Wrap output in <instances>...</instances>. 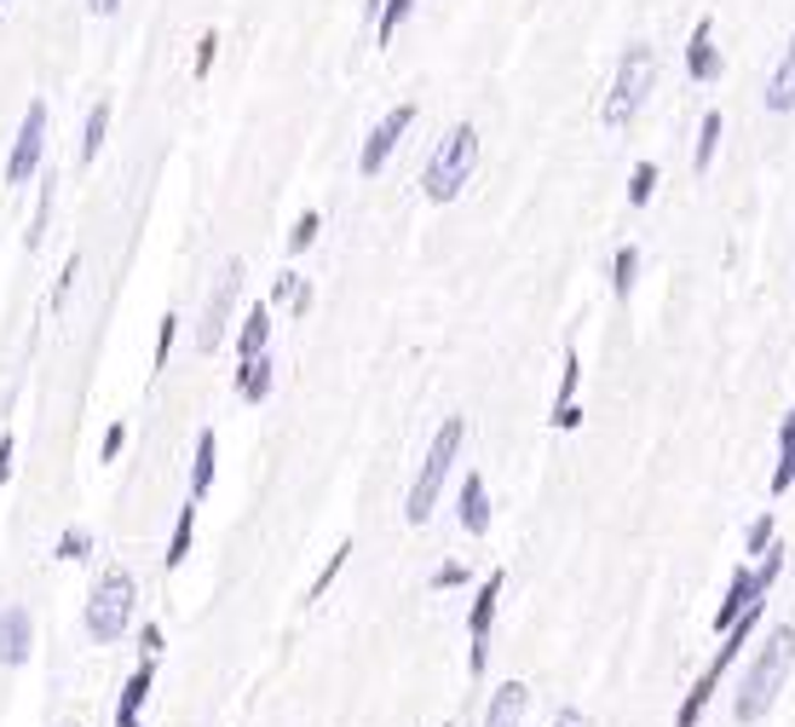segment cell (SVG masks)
<instances>
[{"instance_id": "1", "label": "cell", "mask_w": 795, "mask_h": 727, "mask_svg": "<svg viewBox=\"0 0 795 727\" xmlns=\"http://www.w3.org/2000/svg\"><path fill=\"white\" fill-rule=\"evenodd\" d=\"M789 664H795V630H789V623H773L766 641H761V653L750 659V670H743V682H738L732 716L738 721H761L766 710H773V698L784 693Z\"/></svg>"}, {"instance_id": "2", "label": "cell", "mask_w": 795, "mask_h": 727, "mask_svg": "<svg viewBox=\"0 0 795 727\" xmlns=\"http://www.w3.org/2000/svg\"><path fill=\"white\" fill-rule=\"evenodd\" d=\"M473 168H479V128H473V121H455V128L439 139V150L427 157L421 191L432 196V203H455V196L468 191Z\"/></svg>"}, {"instance_id": "3", "label": "cell", "mask_w": 795, "mask_h": 727, "mask_svg": "<svg viewBox=\"0 0 795 727\" xmlns=\"http://www.w3.org/2000/svg\"><path fill=\"white\" fill-rule=\"evenodd\" d=\"M461 439H468V421L444 416V428L432 434V445H427V462H421V473H416V485H409V503H404V520H409V525H427V520H432V509H439V491H444L450 468H455V457H461Z\"/></svg>"}, {"instance_id": "4", "label": "cell", "mask_w": 795, "mask_h": 727, "mask_svg": "<svg viewBox=\"0 0 795 727\" xmlns=\"http://www.w3.org/2000/svg\"><path fill=\"white\" fill-rule=\"evenodd\" d=\"M133 607H139V584H133V571H121V566L98 571V584H93V595H87V612H82L87 635H93L98 646L121 641V635H127V623H133Z\"/></svg>"}, {"instance_id": "5", "label": "cell", "mask_w": 795, "mask_h": 727, "mask_svg": "<svg viewBox=\"0 0 795 727\" xmlns=\"http://www.w3.org/2000/svg\"><path fill=\"white\" fill-rule=\"evenodd\" d=\"M652 82H657V53L646 41H634L623 53V64H617V82H611V93H605V110H600L605 128H629V121L640 116V105H646Z\"/></svg>"}, {"instance_id": "6", "label": "cell", "mask_w": 795, "mask_h": 727, "mask_svg": "<svg viewBox=\"0 0 795 727\" xmlns=\"http://www.w3.org/2000/svg\"><path fill=\"white\" fill-rule=\"evenodd\" d=\"M237 289H243V260H225L219 278L208 289V300H202V323H196V346L202 353H214V346L225 341V323H230V307H237Z\"/></svg>"}, {"instance_id": "7", "label": "cell", "mask_w": 795, "mask_h": 727, "mask_svg": "<svg viewBox=\"0 0 795 727\" xmlns=\"http://www.w3.org/2000/svg\"><path fill=\"white\" fill-rule=\"evenodd\" d=\"M41 150H46V105L35 98V105L23 110V128L12 139V157H7V180L12 185H30L41 173Z\"/></svg>"}, {"instance_id": "8", "label": "cell", "mask_w": 795, "mask_h": 727, "mask_svg": "<svg viewBox=\"0 0 795 727\" xmlns=\"http://www.w3.org/2000/svg\"><path fill=\"white\" fill-rule=\"evenodd\" d=\"M416 128V105H398V110H387L375 121V133L364 139V150H357V173H364V180H375L380 168H387V157L398 150V139Z\"/></svg>"}, {"instance_id": "9", "label": "cell", "mask_w": 795, "mask_h": 727, "mask_svg": "<svg viewBox=\"0 0 795 727\" xmlns=\"http://www.w3.org/2000/svg\"><path fill=\"white\" fill-rule=\"evenodd\" d=\"M496 595H502V571H491V584L479 589V600H473V612H468V670L479 675L484 670V641H491V618H496Z\"/></svg>"}, {"instance_id": "10", "label": "cell", "mask_w": 795, "mask_h": 727, "mask_svg": "<svg viewBox=\"0 0 795 727\" xmlns=\"http://www.w3.org/2000/svg\"><path fill=\"white\" fill-rule=\"evenodd\" d=\"M30 641H35L30 612H23V607H7V612H0V664L18 670L23 659H30Z\"/></svg>"}, {"instance_id": "11", "label": "cell", "mask_w": 795, "mask_h": 727, "mask_svg": "<svg viewBox=\"0 0 795 727\" xmlns=\"http://www.w3.org/2000/svg\"><path fill=\"white\" fill-rule=\"evenodd\" d=\"M577 375H582V359H577V346H566V364H559V393H554V428L559 434H571L582 410H577Z\"/></svg>"}, {"instance_id": "12", "label": "cell", "mask_w": 795, "mask_h": 727, "mask_svg": "<svg viewBox=\"0 0 795 727\" xmlns=\"http://www.w3.org/2000/svg\"><path fill=\"white\" fill-rule=\"evenodd\" d=\"M686 75H691V82H715V75H721V53H715V23L709 18H698V30H691Z\"/></svg>"}, {"instance_id": "13", "label": "cell", "mask_w": 795, "mask_h": 727, "mask_svg": "<svg viewBox=\"0 0 795 727\" xmlns=\"http://www.w3.org/2000/svg\"><path fill=\"white\" fill-rule=\"evenodd\" d=\"M150 682H157V659H144L133 675H127L121 705H116V727H139V716H144V698H150Z\"/></svg>"}, {"instance_id": "14", "label": "cell", "mask_w": 795, "mask_h": 727, "mask_svg": "<svg viewBox=\"0 0 795 727\" xmlns=\"http://www.w3.org/2000/svg\"><path fill=\"white\" fill-rule=\"evenodd\" d=\"M525 705H530V687H525V682H502V687L491 693L484 727H519V721H525Z\"/></svg>"}, {"instance_id": "15", "label": "cell", "mask_w": 795, "mask_h": 727, "mask_svg": "<svg viewBox=\"0 0 795 727\" xmlns=\"http://www.w3.org/2000/svg\"><path fill=\"white\" fill-rule=\"evenodd\" d=\"M766 110H795V35H789V46H784V58H778V70L766 75Z\"/></svg>"}, {"instance_id": "16", "label": "cell", "mask_w": 795, "mask_h": 727, "mask_svg": "<svg viewBox=\"0 0 795 727\" xmlns=\"http://www.w3.org/2000/svg\"><path fill=\"white\" fill-rule=\"evenodd\" d=\"M461 525H468L473 537L491 532V503H484V480H479V473L461 480Z\"/></svg>"}, {"instance_id": "17", "label": "cell", "mask_w": 795, "mask_h": 727, "mask_svg": "<svg viewBox=\"0 0 795 727\" xmlns=\"http://www.w3.org/2000/svg\"><path fill=\"white\" fill-rule=\"evenodd\" d=\"M214 462H219V439H214V428H202L196 434V462H191V496H208Z\"/></svg>"}, {"instance_id": "18", "label": "cell", "mask_w": 795, "mask_h": 727, "mask_svg": "<svg viewBox=\"0 0 795 727\" xmlns=\"http://www.w3.org/2000/svg\"><path fill=\"white\" fill-rule=\"evenodd\" d=\"M715 687H721V670H703L698 682H691V693H686V705L675 710V727H698V716L709 710V698H715Z\"/></svg>"}, {"instance_id": "19", "label": "cell", "mask_w": 795, "mask_h": 727, "mask_svg": "<svg viewBox=\"0 0 795 727\" xmlns=\"http://www.w3.org/2000/svg\"><path fill=\"white\" fill-rule=\"evenodd\" d=\"M237 393L248 398V405H266V393H271V359H266V353L243 359V370H237Z\"/></svg>"}, {"instance_id": "20", "label": "cell", "mask_w": 795, "mask_h": 727, "mask_svg": "<svg viewBox=\"0 0 795 727\" xmlns=\"http://www.w3.org/2000/svg\"><path fill=\"white\" fill-rule=\"evenodd\" d=\"M795 485V405L778 428V468H773V491H789Z\"/></svg>"}, {"instance_id": "21", "label": "cell", "mask_w": 795, "mask_h": 727, "mask_svg": "<svg viewBox=\"0 0 795 727\" xmlns=\"http://www.w3.org/2000/svg\"><path fill=\"white\" fill-rule=\"evenodd\" d=\"M105 133H110V98H98L87 110V128H82V162H93L105 150Z\"/></svg>"}, {"instance_id": "22", "label": "cell", "mask_w": 795, "mask_h": 727, "mask_svg": "<svg viewBox=\"0 0 795 727\" xmlns=\"http://www.w3.org/2000/svg\"><path fill=\"white\" fill-rule=\"evenodd\" d=\"M266 341H271V312L266 307H254L248 323H243V341H237V353L254 359V353H266Z\"/></svg>"}, {"instance_id": "23", "label": "cell", "mask_w": 795, "mask_h": 727, "mask_svg": "<svg viewBox=\"0 0 795 727\" xmlns=\"http://www.w3.org/2000/svg\"><path fill=\"white\" fill-rule=\"evenodd\" d=\"M191 537H196V496L179 509V525H173V543H168V566H179L191 555Z\"/></svg>"}, {"instance_id": "24", "label": "cell", "mask_w": 795, "mask_h": 727, "mask_svg": "<svg viewBox=\"0 0 795 727\" xmlns=\"http://www.w3.org/2000/svg\"><path fill=\"white\" fill-rule=\"evenodd\" d=\"M715 145H721V110H709V116H703V128H698V150H691V168H698V173H709Z\"/></svg>"}, {"instance_id": "25", "label": "cell", "mask_w": 795, "mask_h": 727, "mask_svg": "<svg viewBox=\"0 0 795 727\" xmlns=\"http://www.w3.org/2000/svg\"><path fill=\"white\" fill-rule=\"evenodd\" d=\"M409 12H416V0H387V7H380V18H375V41L387 46L404 23H409Z\"/></svg>"}, {"instance_id": "26", "label": "cell", "mask_w": 795, "mask_h": 727, "mask_svg": "<svg viewBox=\"0 0 795 727\" xmlns=\"http://www.w3.org/2000/svg\"><path fill=\"white\" fill-rule=\"evenodd\" d=\"M634 278H640V248H634V243H623V248H617V260H611V289H617V295L629 300Z\"/></svg>"}, {"instance_id": "27", "label": "cell", "mask_w": 795, "mask_h": 727, "mask_svg": "<svg viewBox=\"0 0 795 727\" xmlns=\"http://www.w3.org/2000/svg\"><path fill=\"white\" fill-rule=\"evenodd\" d=\"M53 203H58V180L46 173L41 180V203H35V220H30V248H41V237H46V220H53Z\"/></svg>"}, {"instance_id": "28", "label": "cell", "mask_w": 795, "mask_h": 727, "mask_svg": "<svg viewBox=\"0 0 795 727\" xmlns=\"http://www.w3.org/2000/svg\"><path fill=\"white\" fill-rule=\"evenodd\" d=\"M652 191H657V168H652V162H640V168H634V180H629V203H634V209H646V203H652Z\"/></svg>"}, {"instance_id": "29", "label": "cell", "mask_w": 795, "mask_h": 727, "mask_svg": "<svg viewBox=\"0 0 795 727\" xmlns=\"http://www.w3.org/2000/svg\"><path fill=\"white\" fill-rule=\"evenodd\" d=\"M346 555H352V543H341V548H335V555H329V566L318 571V584H312V595H305V600H323V595H329V584H335V578H341V566H346Z\"/></svg>"}, {"instance_id": "30", "label": "cell", "mask_w": 795, "mask_h": 727, "mask_svg": "<svg viewBox=\"0 0 795 727\" xmlns=\"http://www.w3.org/2000/svg\"><path fill=\"white\" fill-rule=\"evenodd\" d=\"M773 537H778L773 514H761V520L750 525V537H743V548H750V555H766V548H773Z\"/></svg>"}, {"instance_id": "31", "label": "cell", "mask_w": 795, "mask_h": 727, "mask_svg": "<svg viewBox=\"0 0 795 727\" xmlns=\"http://www.w3.org/2000/svg\"><path fill=\"white\" fill-rule=\"evenodd\" d=\"M87 548H93V532H64L58 537V560H87Z\"/></svg>"}, {"instance_id": "32", "label": "cell", "mask_w": 795, "mask_h": 727, "mask_svg": "<svg viewBox=\"0 0 795 727\" xmlns=\"http://www.w3.org/2000/svg\"><path fill=\"white\" fill-rule=\"evenodd\" d=\"M173 335H179V318L168 312V318H162V330H157V359H150V364H157V370H168V353H173Z\"/></svg>"}, {"instance_id": "33", "label": "cell", "mask_w": 795, "mask_h": 727, "mask_svg": "<svg viewBox=\"0 0 795 727\" xmlns=\"http://www.w3.org/2000/svg\"><path fill=\"white\" fill-rule=\"evenodd\" d=\"M461 584H468V566H461V560H450V566L432 571V589H461Z\"/></svg>"}, {"instance_id": "34", "label": "cell", "mask_w": 795, "mask_h": 727, "mask_svg": "<svg viewBox=\"0 0 795 727\" xmlns=\"http://www.w3.org/2000/svg\"><path fill=\"white\" fill-rule=\"evenodd\" d=\"M214 53H219V35L208 30V35H202V41H196V82H202V75H208V70H214Z\"/></svg>"}, {"instance_id": "35", "label": "cell", "mask_w": 795, "mask_h": 727, "mask_svg": "<svg viewBox=\"0 0 795 727\" xmlns=\"http://www.w3.org/2000/svg\"><path fill=\"white\" fill-rule=\"evenodd\" d=\"M318 237V214L312 209H305L300 220H294V232H289V248H305V243H312Z\"/></svg>"}, {"instance_id": "36", "label": "cell", "mask_w": 795, "mask_h": 727, "mask_svg": "<svg viewBox=\"0 0 795 727\" xmlns=\"http://www.w3.org/2000/svg\"><path fill=\"white\" fill-rule=\"evenodd\" d=\"M121 445H127V428L116 421V428H105V445H98V457H105V462H116V457H121Z\"/></svg>"}, {"instance_id": "37", "label": "cell", "mask_w": 795, "mask_h": 727, "mask_svg": "<svg viewBox=\"0 0 795 727\" xmlns=\"http://www.w3.org/2000/svg\"><path fill=\"white\" fill-rule=\"evenodd\" d=\"M12 457H18V439H12V434H0V485L12 480Z\"/></svg>"}, {"instance_id": "38", "label": "cell", "mask_w": 795, "mask_h": 727, "mask_svg": "<svg viewBox=\"0 0 795 727\" xmlns=\"http://www.w3.org/2000/svg\"><path fill=\"white\" fill-rule=\"evenodd\" d=\"M139 653H144V659L162 653V630H157V623H144V630H139Z\"/></svg>"}, {"instance_id": "39", "label": "cell", "mask_w": 795, "mask_h": 727, "mask_svg": "<svg viewBox=\"0 0 795 727\" xmlns=\"http://www.w3.org/2000/svg\"><path fill=\"white\" fill-rule=\"evenodd\" d=\"M554 727H588V716H582V710H571V705H566V710H559V716H554Z\"/></svg>"}, {"instance_id": "40", "label": "cell", "mask_w": 795, "mask_h": 727, "mask_svg": "<svg viewBox=\"0 0 795 727\" xmlns=\"http://www.w3.org/2000/svg\"><path fill=\"white\" fill-rule=\"evenodd\" d=\"M87 7H93V12H98V18H110V12H116V7H121V0H87Z\"/></svg>"}, {"instance_id": "41", "label": "cell", "mask_w": 795, "mask_h": 727, "mask_svg": "<svg viewBox=\"0 0 795 727\" xmlns=\"http://www.w3.org/2000/svg\"><path fill=\"white\" fill-rule=\"evenodd\" d=\"M364 7H369V12H375V18H380V7H387V0H364Z\"/></svg>"}, {"instance_id": "42", "label": "cell", "mask_w": 795, "mask_h": 727, "mask_svg": "<svg viewBox=\"0 0 795 727\" xmlns=\"http://www.w3.org/2000/svg\"><path fill=\"white\" fill-rule=\"evenodd\" d=\"M0 7H7V0H0Z\"/></svg>"}, {"instance_id": "43", "label": "cell", "mask_w": 795, "mask_h": 727, "mask_svg": "<svg viewBox=\"0 0 795 727\" xmlns=\"http://www.w3.org/2000/svg\"><path fill=\"white\" fill-rule=\"evenodd\" d=\"M444 727H450V721H444Z\"/></svg>"}]
</instances>
